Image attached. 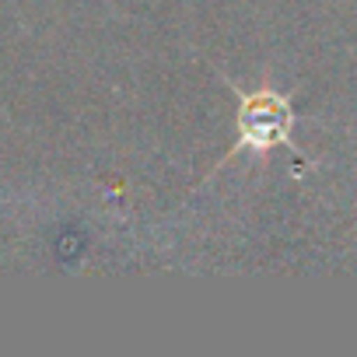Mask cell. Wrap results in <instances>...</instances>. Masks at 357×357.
Wrapping results in <instances>:
<instances>
[{"label":"cell","mask_w":357,"mask_h":357,"mask_svg":"<svg viewBox=\"0 0 357 357\" xmlns=\"http://www.w3.org/2000/svg\"><path fill=\"white\" fill-rule=\"evenodd\" d=\"M287 130H291V109H287L284 98H277L270 91L245 98V105H242V137H245V144L270 147V144L287 140Z\"/></svg>","instance_id":"obj_1"}]
</instances>
